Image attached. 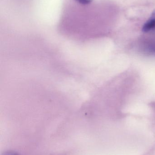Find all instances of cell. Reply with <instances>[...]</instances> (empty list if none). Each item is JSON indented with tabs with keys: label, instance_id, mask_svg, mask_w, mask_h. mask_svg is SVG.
<instances>
[{
	"label": "cell",
	"instance_id": "obj_1",
	"mask_svg": "<svg viewBox=\"0 0 155 155\" xmlns=\"http://www.w3.org/2000/svg\"><path fill=\"white\" fill-rule=\"evenodd\" d=\"M155 30V12L152 15L151 18L144 25L143 31L147 32L152 30Z\"/></svg>",
	"mask_w": 155,
	"mask_h": 155
},
{
	"label": "cell",
	"instance_id": "obj_2",
	"mask_svg": "<svg viewBox=\"0 0 155 155\" xmlns=\"http://www.w3.org/2000/svg\"><path fill=\"white\" fill-rule=\"evenodd\" d=\"M2 155H18L15 152H13V151H7V152H5Z\"/></svg>",
	"mask_w": 155,
	"mask_h": 155
}]
</instances>
